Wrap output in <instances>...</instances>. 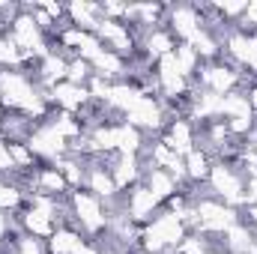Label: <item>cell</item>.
Segmentation results:
<instances>
[{
    "instance_id": "obj_1",
    "label": "cell",
    "mask_w": 257,
    "mask_h": 254,
    "mask_svg": "<svg viewBox=\"0 0 257 254\" xmlns=\"http://www.w3.org/2000/svg\"><path fill=\"white\" fill-rule=\"evenodd\" d=\"M69 209H72V218H75V227L87 236V239H96L108 230V212H105V203L87 189H78L69 194Z\"/></svg>"
},
{
    "instance_id": "obj_2",
    "label": "cell",
    "mask_w": 257,
    "mask_h": 254,
    "mask_svg": "<svg viewBox=\"0 0 257 254\" xmlns=\"http://www.w3.org/2000/svg\"><path fill=\"white\" fill-rule=\"evenodd\" d=\"M206 186L212 189V194L233 206V209H242L245 206V174L236 168V165H224V162H212V171H209V180Z\"/></svg>"
},
{
    "instance_id": "obj_3",
    "label": "cell",
    "mask_w": 257,
    "mask_h": 254,
    "mask_svg": "<svg viewBox=\"0 0 257 254\" xmlns=\"http://www.w3.org/2000/svg\"><path fill=\"white\" fill-rule=\"evenodd\" d=\"M123 203H126V215L135 221V224H150L159 212H162V200L147 189L144 183L132 186L128 191H123Z\"/></svg>"
},
{
    "instance_id": "obj_4",
    "label": "cell",
    "mask_w": 257,
    "mask_h": 254,
    "mask_svg": "<svg viewBox=\"0 0 257 254\" xmlns=\"http://www.w3.org/2000/svg\"><path fill=\"white\" fill-rule=\"evenodd\" d=\"M15 218H18V224H21V230H24L27 236H36V239H42V242L60 227L54 209H39V206H30V203H24V209H18Z\"/></svg>"
},
{
    "instance_id": "obj_5",
    "label": "cell",
    "mask_w": 257,
    "mask_h": 254,
    "mask_svg": "<svg viewBox=\"0 0 257 254\" xmlns=\"http://www.w3.org/2000/svg\"><path fill=\"white\" fill-rule=\"evenodd\" d=\"M177 42H192V36L200 30V15L194 9V3H180V6H171L168 9V24H165Z\"/></svg>"
},
{
    "instance_id": "obj_6",
    "label": "cell",
    "mask_w": 257,
    "mask_h": 254,
    "mask_svg": "<svg viewBox=\"0 0 257 254\" xmlns=\"http://www.w3.org/2000/svg\"><path fill=\"white\" fill-rule=\"evenodd\" d=\"M162 144H168L177 156H189L194 147H197V129L192 120H171L165 132L159 135Z\"/></svg>"
},
{
    "instance_id": "obj_7",
    "label": "cell",
    "mask_w": 257,
    "mask_h": 254,
    "mask_svg": "<svg viewBox=\"0 0 257 254\" xmlns=\"http://www.w3.org/2000/svg\"><path fill=\"white\" fill-rule=\"evenodd\" d=\"M147 227H150V230H153V233H156L162 242H165V248H177V245H180V242L189 236L186 224H183V221H180L174 212H168L165 206H162V212H159V215H156V218H153Z\"/></svg>"
},
{
    "instance_id": "obj_8",
    "label": "cell",
    "mask_w": 257,
    "mask_h": 254,
    "mask_svg": "<svg viewBox=\"0 0 257 254\" xmlns=\"http://www.w3.org/2000/svg\"><path fill=\"white\" fill-rule=\"evenodd\" d=\"M48 99H51V108H57V111H69V114H78L87 102H90V90L87 87H75V84H57V87H51L48 90Z\"/></svg>"
},
{
    "instance_id": "obj_9",
    "label": "cell",
    "mask_w": 257,
    "mask_h": 254,
    "mask_svg": "<svg viewBox=\"0 0 257 254\" xmlns=\"http://www.w3.org/2000/svg\"><path fill=\"white\" fill-rule=\"evenodd\" d=\"M66 15H69L72 27H78L84 33H96L99 24H102V3L75 0V3H66Z\"/></svg>"
},
{
    "instance_id": "obj_10",
    "label": "cell",
    "mask_w": 257,
    "mask_h": 254,
    "mask_svg": "<svg viewBox=\"0 0 257 254\" xmlns=\"http://www.w3.org/2000/svg\"><path fill=\"white\" fill-rule=\"evenodd\" d=\"M84 242H87V236H84L78 227L63 224V227H57V230L45 239V248H48V254H75Z\"/></svg>"
},
{
    "instance_id": "obj_11",
    "label": "cell",
    "mask_w": 257,
    "mask_h": 254,
    "mask_svg": "<svg viewBox=\"0 0 257 254\" xmlns=\"http://www.w3.org/2000/svg\"><path fill=\"white\" fill-rule=\"evenodd\" d=\"M141 168H144V165H141ZM141 183L153 191V194H156L162 203L180 191V183H177V180H174L168 171H162V168H144V177H141Z\"/></svg>"
},
{
    "instance_id": "obj_12",
    "label": "cell",
    "mask_w": 257,
    "mask_h": 254,
    "mask_svg": "<svg viewBox=\"0 0 257 254\" xmlns=\"http://www.w3.org/2000/svg\"><path fill=\"white\" fill-rule=\"evenodd\" d=\"M141 48H144L153 60H159V57L177 51V36H174L168 27H159V30H150V33L141 39Z\"/></svg>"
},
{
    "instance_id": "obj_13",
    "label": "cell",
    "mask_w": 257,
    "mask_h": 254,
    "mask_svg": "<svg viewBox=\"0 0 257 254\" xmlns=\"http://www.w3.org/2000/svg\"><path fill=\"white\" fill-rule=\"evenodd\" d=\"M186 159V174H189V183H206L209 180V171H212V159L200 150V147H194L189 156H183Z\"/></svg>"
},
{
    "instance_id": "obj_14",
    "label": "cell",
    "mask_w": 257,
    "mask_h": 254,
    "mask_svg": "<svg viewBox=\"0 0 257 254\" xmlns=\"http://www.w3.org/2000/svg\"><path fill=\"white\" fill-rule=\"evenodd\" d=\"M233 117H254L245 90H233V93L221 96V120H233Z\"/></svg>"
},
{
    "instance_id": "obj_15",
    "label": "cell",
    "mask_w": 257,
    "mask_h": 254,
    "mask_svg": "<svg viewBox=\"0 0 257 254\" xmlns=\"http://www.w3.org/2000/svg\"><path fill=\"white\" fill-rule=\"evenodd\" d=\"M24 203H27V191H21L18 186H12L9 180L0 177V212L15 215L18 209H24Z\"/></svg>"
},
{
    "instance_id": "obj_16",
    "label": "cell",
    "mask_w": 257,
    "mask_h": 254,
    "mask_svg": "<svg viewBox=\"0 0 257 254\" xmlns=\"http://www.w3.org/2000/svg\"><path fill=\"white\" fill-rule=\"evenodd\" d=\"M174 57H177V63H180V72L192 81L194 75H197V69H200V57H197V51H194L189 42H177Z\"/></svg>"
},
{
    "instance_id": "obj_17",
    "label": "cell",
    "mask_w": 257,
    "mask_h": 254,
    "mask_svg": "<svg viewBox=\"0 0 257 254\" xmlns=\"http://www.w3.org/2000/svg\"><path fill=\"white\" fill-rule=\"evenodd\" d=\"M93 75H96V72H93V63H90V60H81V57H72V60H69V72H66V81H69V84L87 87Z\"/></svg>"
},
{
    "instance_id": "obj_18",
    "label": "cell",
    "mask_w": 257,
    "mask_h": 254,
    "mask_svg": "<svg viewBox=\"0 0 257 254\" xmlns=\"http://www.w3.org/2000/svg\"><path fill=\"white\" fill-rule=\"evenodd\" d=\"M15 254H48V248L42 239L21 233V236H15Z\"/></svg>"
},
{
    "instance_id": "obj_19",
    "label": "cell",
    "mask_w": 257,
    "mask_h": 254,
    "mask_svg": "<svg viewBox=\"0 0 257 254\" xmlns=\"http://www.w3.org/2000/svg\"><path fill=\"white\" fill-rule=\"evenodd\" d=\"M233 30H239V33H251L257 36V0H251L248 6H245V12H242V18L233 24Z\"/></svg>"
},
{
    "instance_id": "obj_20",
    "label": "cell",
    "mask_w": 257,
    "mask_h": 254,
    "mask_svg": "<svg viewBox=\"0 0 257 254\" xmlns=\"http://www.w3.org/2000/svg\"><path fill=\"white\" fill-rule=\"evenodd\" d=\"M12 174H15V162H12V156H9V141L0 138V177L9 180Z\"/></svg>"
},
{
    "instance_id": "obj_21",
    "label": "cell",
    "mask_w": 257,
    "mask_h": 254,
    "mask_svg": "<svg viewBox=\"0 0 257 254\" xmlns=\"http://www.w3.org/2000/svg\"><path fill=\"white\" fill-rule=\"evenodd\" d=\"M239 221H245L251 230H257V203H248L239 209Z\"/></svg>"
},
{
    "instance_id": "obj_22",
    "label": "cell",
    "mask_w": 257,
    "mask_h": 254,
    "mask_svg": "<svg viewBox=\"0 0 257 254\" xmlns=\"http://www.w3.org/2000/svg\"><path fill=\"white\" fill-rule=\"evenodd\" d=\"M75 254H102V251H99V248H96L93 242H84V245H81V248H78Z\"/></svg>"
},
{
    "instance_id": "obj_23",
    "label": "cell",
    "mask_w": 257,
    "mask_h": 254,
    "mask_svg": "<svg viewBox=\"0 0 257 254\" xmlns=\"http://www.w3.org/2000/svg\"><path fill=\"white\" fill-rule=\"evenodd\" d=\"M206 254H227L224 248H212V251H206Z\"/></svg>"
},
{
    "instance_id": "obj_24",
    "label": "cell",
    "mask_w": 257,
    "mask_h": 254,
    "mask_svg": "<svg viewBox=\"0 0 257 254\" xmlns=\"http://www.w3.org/2000/svg\"><path fill=\"white\" fill-rule=\"evenodd\" d=\"M135 254H147V251H135Z\"/></svg>"
}]
</instances>
